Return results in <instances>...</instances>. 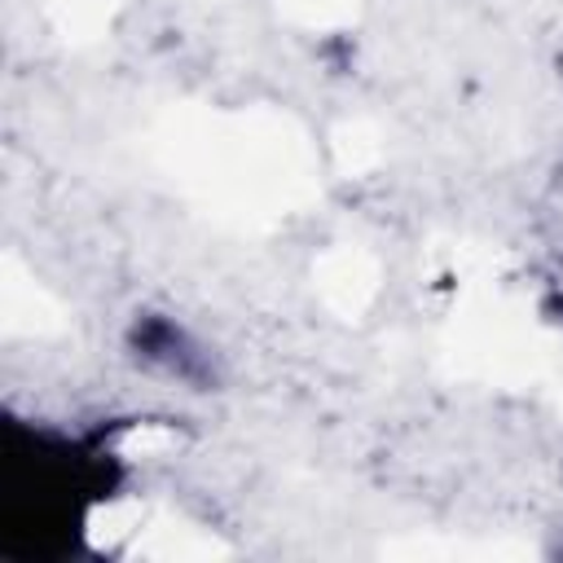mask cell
Listing matches in <instances>:
<instances>
[{"mask_svg":"<svg viewBox=\"0 0 563 563\" xmlns=\"http://www.w3.org/2000/svg\"><path fill=\"white\" fill-rule=\"evenodd\" d=\"M128 347L136 352V361H145L150 369L207 391L216 383V361L211 352L194 339V330H185L176 317L167 312H136L132 330H128Z\"/></svg>","mask_w":563,"mask_h":563,"instance_id":"cell-1","label":"cell"}]
</instances>
